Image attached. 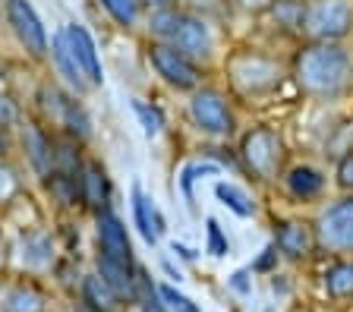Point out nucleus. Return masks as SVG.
<instances>
[{
	"mask_svg": "<svg viewBox=\"0 0 353 312\" xmlns=\"http://www.w3.org/2000/svg\"><path fill=\"white\" fill-rule=\"evenodd\" d=\"M158 297L168 303L170 312H202L190 297H186V293H180V290L170 287V284H158Z\"/></svg>",
	"mask_w": 353,
	"mask_h": 312,
	"instance_id": "obj_32",
	"label": "nucleus"
},
{
	"mask_svg": "<svg viewBox=\"0 0 353 312\" xmlns=\"http://www.w3.org/2000/svg\"><path fill=\"white\" fill-rule=\"evenodd\" d=\"M19 120H22L19 104L13 101V95H7V92H0V129L16 127Z\"/></svg>",
	"mask_w": 353,
	"mask_h": 312,
	"instance_id": "obj_35",
	"label": "nucleus"
},
{
	"mask_svg": "<svg viewBox=\"0 0 353 312\" xmlns=\"http://www.w3.org/2000/svg\"><path fill=\"white\" fill-rule=\"evenodd\" d=\"M148 67L154 70V76L174 92H196L199 85H205V67H199L192 57H186L183 51H176L168 41H154L148 38L145 45Z\"/></svg>",
	"mask_w": 353,
	"mask_h": 312,
	"instance_id": "obj_6",
	"label": "nucleus"
},
{
	"mask_svg": "<svg viewBox=\"0 0 353 312\" xmlns=\"http://www.w3.org/2000/svg\"><path fill=\"white\" fill-rule=\"evenodd\" d=\"M186 117H190L192 129L202 133L205 139L224 142L236 136V111L230 92L218 89V85H199L196 92H190L186 101Z\"/></svg>",
	"mask_w": 353,
	"mask_h": 312,
	"instance_id": "obj_5",
	"label": "nucleus"
},
{
	"mask_svg": "<svg viewBox=\"0 0 353 312\" xmlns=\"http://www.w3.org/2000/svg\"><path fill=\"white\" fill-rule=\"evenodd\" d=\"M205 253H212L214 259H224L230 253V240L221 231V224L214 218H205Z\"/></svg>",
	"mask_w": 353,
	"mask_h": 312,
	"instance_id": "obj_31",
	"label": "nucleus"
},
{
	"mask_svg": "<svg viewBox=\"0 0 353 312\" xmlns=\"http://www.w3.org/2000/svg\"><path fill=\"white\" fill-rule=\"evenodd\" d=\"M44 189L51 196L57 205L70 208L76 202H82V193H79V174H66V171H51L44 177Z\"/></svg>",
	"mask_w": 353,
	"mask_h": 312,
	"instance_id": "obj_25",
	"label": "nucleus"
},
{
	"mask_svg": "<svg viewBox=\"0 0 353 312\" xmlns=\"http://www.w3.org/2000/svg\"><path fill=\"white\" fill-rule=\"evenodd\" d=\"M274 249L278 256L290 262H303L319 249V237H316V224L303 221V218H287L274 227Z\"/></svg>",
	"mask_w": 353,
	"mask_h": 312,
	"instance_id": "obj_11",
	"label": "nucleus"
},
{
	"mask_svg": "<svg viewBox=\"0 0 353 312\" xmlns=\"http://www.w3.org/2000/svg\"><path fill=\"white\" fill-rule=\"evenodd\" d=\"M132 224L139 227L142 240L145 243H158V237L164 233V215L158 211V205H154V199L142 189V186H132Z\"/></svg>",
	"mask_w": 353,
	"mask_h": 312,
	"instance_id": "obj_18",
	"label": "nucleus"
},
{
	"mask_svg": "<svg viewBox=\"0 0 353 312\" xmlns=\"http://www.w3.org/2000/svg\"><path fill=\"white\" fill-rule=\"evenodd\" d=\"M101 10L114 19V25L120 29H136L139 23H145V7H142V0H98Z\"/></svg>",
	"mask_w": 353,
	"mask_h": 312,
	"instance_id": "obj_26",
	"label": "nucleus"
},
{
	"mask_svg": "<svg viewBox=\"0 0 353 312\" xmlns=\"http://www.w3.org/2000/svg\"><path fill=\"white\" fill-rule=\"evenodd\" d=\"M214 199L240 218L259 215V202L252 199V193L243 183H234V180H218V183H214Z\"/></svg>",
	"mask_w": 353,
	"mask_h": 312,
	"instance_id": "obj_20",
	"label": "nucleus"
},
{
	"mask_svg": "<svg viewBox=\"0 0 353 312\" xmlns=\"http://www.w3.org/2000/svg\"><path fill=\"white\" fill-rule=\"evenodd\" d=\"M265 312H274V309H265Z\"/></svg>",
	"mask_w": 353,
	"mask_h": 312,
	"instance_id": "obj_42",
	"label": "nucleus"
},
{
	"mask_svg": "<svg viewBox=\"0 0 353 312\" xmlns=\"http://www.w3.org/2000/svg\"><path fill=\"white\" fill-rule=\"evenodd\" d=\"M0 262H3V233H0Z\"/></svg>",
	"mask_w": 353,
	"mask_h": 312,
	"instance_id": "obj_41",
	"label": "nucleus"
},
{
	"mask_svg": "<svg viewBox=\"0 0 353 312\" xmlns=\"http://www.w3.org/2000/svg\"><path fill=\"white\" fill-rule=\"evenodd\" d=\"M221 174V164L218 161H190L180 171V189H183V199L190 202H196V193H192V186L199 183V180H205V177H218Z\"/></svg>",
	"mask_w": 353,
	"mask_h": 312,
	"instance_id": "obj_27",
	"label": "nucleus"
},
{
	"mask_svg": "<svg viewBox=\"0 0 353 312\" xmlns=\"http://www.w3.org/2000/svg\"><path fill=\"white\" fill-rule=\"evenodd\" d=\"M73 312H98V309H95V306H88V303H76Z\"/></svg>",
	"mask_w": 353,
	"mask_h": 312,
	"instance_id": "obj_40",
	"label": "nucleus"
},
{
	"mask_svg": "<svg viewBox=\"0 0 353 312\" xmlns=\"http://www.w3.org/2000/svg\"><path fill=\"white\" fill-rule=\"evenodd\" d=\"M22 152H26L29 167L41 180L51 171H57V139L48 129L38 127V123H32V120L22 123Z\"/></svg>",
	"mask_w": 353,
	"mask_h": 312,
	"instance_id": "obj_14",
	"label": "nucleus"
},
{
	"mask_svg": "<svg viewBox=\"0 0 353 312\" xmlns=\"http://www.w3.org/2000/svg\"><path fill=\"white\" fill-rule=\"evenodd\" d=\"M132 114L139 117V127H142V133H145L148 139H154V136L161 133L164 117H161V111H158V107H152V104L139 101V98H132Z\"/></svg>",
	"mask_w": 353,
	"mask_h": 312,
	"instance_id": "obj_29",
	"label": "nucleus"
},
{
	"mask_svg": "<svg viewBox=\"0 0 353 312\" xmlns=\"http://www.w3.org/2000/svg\"><path fill=\"white\" fill-rule=\"evenodd\" d=\"M170 249H174V253L180 256V259H186V262H192V259H196V253H192L190 246H183V243H170Z\"/></svg>",
	"mask_w": 353,
	"mask_h": 312,
	"instance_id": "obj_38",
	"label": "nucleus"
},
{
	"mask_svg": "<svg viewBox=\"0 0 353 312\" xmlns=\"http://www.w3.org/2000/svg\"><path fill=\"white\" fill-rule=\"evenodd\" d=\"M98 275L110 284V290L120 297V303H136V297H139L136 265H123V262H114V259L98 256Z\"/></svg>",
	"mask_w": 353,
	"mask_h": 312,
	"instance_id": "obj_19",
	"label": "nucleus"
},
{
	"mask_svg": "<svg viewBox=\"0 0 353 312\" xmlns=\"http://www.w3.org/2000/svg\"><path fill=\"white\" fill-rule=\"evenodd\" d=\"M353 35V0H306L300 41H347Z\"/></svg>",
	"mask_w": 353,
	"mask_h": 312,
	"instance_id": "obj_7",
	"label": "nucleus"
},
{
	"mask_svg": "<svg viewBox=\"0 0 353 312\" xmlns=\"http://www.w3.org/2000/svg\"><path fill=\"white\" fill-rule=\"evenodd\" d=\"M290 82L319 104L353 95V48L347 41H300L290 57Z\"/></svg>",
	"mask_w": 353,
	"mask_h": 312,
	"instance_id": "obj_1",
	"label": "nucleus"
},
{
	"mask_svg": "<svg viewBox=\"0 0 353 312\" xmlns=\"http://www.w3.org/2000/svg\"><path fill=\"white\" fill-rule=\"evenodd\" d=\"M322 287L331 300H353V256L341 259L322 275Z\"/></svg>",
	"mask_w": 353,
	"mask_h": 312,
	"instance_id": "obj_24",
	"label": "nucleus"
},
{
	"mask_svg": "<svg viewBox=\"0 0 353 312\" xmlns=\"http://www.w3.org/2000/svg\"><path fill=\"white\" fill-rule=\"evenodd\" d=\"M214 19L202 13H192L183 7H168V10H154L145 13V29L148 38L154 41H168L176 51H183L186 57H192L199 67H214L221 63L224 51H221V35Z\"/></svg>",
	"mask_w": 353,
	"mask_h": 312,
	"instance_id": "obj_3",
	"label": "nucleus"
},
{
	"mask_svg": "<svg viewBox=\"0 0 353 312\" xmlns=\"http://www.w3.org/2000/svg\"><path fill=\"white\" fill-rule=\"evenodd\" d=\"M10 152H13V139H10L7 129H0V161H7Z\"/></svg>",
	"mask_w": 353,
	"mask_h": 312,
	"instance_id": "obj_37",
	"label": "nucleus"
},
{
	"mask_svg": "<svg viewBox=\"0 0 353 312\" xmlns=\"http://www.w3.org/2000/svg\"><path fill=\"white\" fill-rule=\"evenodd\" d=\"M312 224H316L319 249L331 256H353V193L328 202Z\"/></svg>",
	"mask_w": 353,
	"mask_h": 312,
	"instance_id": "obj_8",
	"label": "nucleus"
},
{
	"mask_svg": "<svg viewBox=\"0 0 353 312\" xmlns=\"http://www.w3.org/2000/svg\"><path fill=\"white\" fill-rule=\"evenodd\" d=\"M180 7L208 16V19H214V23H228L230 19V3L228 0H180Z\"/></svg>",
	"mask_w": 353,
	"mask_h": 312,
	"instance_id": "obj_30",
	"label": "nucleus"
},
{
	"mask_svg": "<svg viewBox=\"0 0 353 312\" xmlns=\"http://www.w3.org/2000/svg\"><path fill=\"white\" fill-rule=\"evenodd\" d=\"M228 3L230 16H250V19H262L274 7V0H228Z\"/></svg>",
	"mask_w": 353,
	"mask_h": 312,
	"instance_id": "obj_33",
	"label": "nucleus"
},
{
	"mask_svg": "<svg viewBox=\"0 0 353 312\" xmlns=\"http://www.w3.org/2000/svg\"><path fill=\"white\" fill-rule=\"evenodd\" d=\"M3 312H48V297L32 281L13 284L3 297Z\"/></svg>",
	"mask_w": 353,
	"mask_h": 312,
	"instance_id": "obj_22",
	"label": "nucleus"
},
{
	"mask_svg": "<svg viewBox=\"0 0 353 312\" xmlns=\"http://www.w3.org/2000/svg\"><path fill=\"white\" fill-rule=\"evenodd\" d=\"M79 193H82V205L92 208L95 215L110 208V177H108V167L98 158H85V164H82Z\"/></svg>",
	"mask_w": 353,
	"mask_h": 312,
	"instance_id": "obj_16",
	"label": "nucleus"
},
{
	"mask_svg": "<svg viewBox=\"0 0 353 312\" xmlns=\"http://www.w3.org/2000/svg\"><path fill=\"white\" fill-rule=\"evenodd\" d=\"M236 161L256 183H281V174L287 167V142L281 129L268 127V123L250 127L240 136Z\"/></svg>",
	"mask_w": 353,
	"mask_h": 312,
	"instance_id": "obj_4",
	"label": "nucleus"
},
{
	"mask_svg": "<svg viewBox=\"0 0 353 312\" xmlns=\"http://www.w3.org/2000/svg\"><path fill=\"white\" fill-rule=\"evenodd\" d=\"M3 16H7L16 41L32 60L51 57V38H48V29H44L38 10L32 7V0H3Z\"/></svg>",
	"mask_w": 353,
	"mask_h": 312,
	"instance_id": "obj_9",
	"label": "nucleus"
},
{
	"mask_svg": "<svg viewBox=\"0 0 353 312\" xmlns=\"http://www.w3.org/2000/svg\"><path fill=\"white\" fill-rule=\"evenodd\" d=\"M51 92V120L57 123L60 129H63L70 139L76 142H88L92 139V117L85 114V107H82V101H76L79 95H73V92H60V89H48Z\"/></svg>",
	"mask_w": 353,
	"mask_h": 312,
	"instance_id": "obj_12",
	"label": "nucleus"
},
{
	"mask_svg": "<svg viewBox=\"0 0 353 312\" xmlns=\"http://www.w3.org/2000/svg\"><path fill=\"white\" fill-rule=\"evenodd\" d=\"M221 70H224V79H228L230 98H240V101L250 104L272 101L290 82V60L252 45L224 51Z\"/></svg>",
	"mask_w": 353,
	"mask_h": 312,
	"instance_id": "obj_2",
	"label": "nucleus"
},
{
	"mask_svg": "<svg viewBox=\"0 0 353 312\" xmlns=\"http://www.w3.org/2000/svg\"><path fill=\"white\" fill-rule=\"evenodd\" d=\"M63 38H66V45H70V51H73L76 63H79L82 73H85V79L92 82V89L104 85V63H101V54H98V45H95V38H92V32L82 23H66Z\"/></svg>",
	"mask_w": 353,
	"mask_h": 312,
	"instance_id": "obj_13",
	"label": "nucleus"
},
{
	"mask_svg": "<svg viewBox=\"0 0 353 312\" xmlns=\"http://www.w3.org/2000/svg\"><path fill=\"white\" fill-rule=\"evenodd\" d=\"M19 262L26 268H48L54 262V243L48 233L41 231H29L19 237Z\"/></svg>",
	"mask_w": 353,
	"mask_h": 312,
	"instance_id": "obj_21",
	"label": "nucleus"
},
{
	"mask_svg": "<svg viewBox=\"0 0 353 312\" xmlns=\"http://www.w3.org/2000/svg\"><path fill=\"white\" fill-rule=\"evenodd\" d=\"M82 303L95 306L98 312H114L120 306V297L110 290V284L98 271H92V275L82 278Z\"/></svg>",
	"mask_w": 353,
	"mask_h": 312,
	"instance_id": "obj_23",
	"label": "nucleus"
},
{
	"mask_svg": "<svg viewBox=\"0 0 353 312\" xmlns=\"http://www.w3.org/2000/svg\"><path fill=\"white\" fill-rule=\"evenodd\" d=\"M331 180H334V186H338L341 196L353 193V145L338 155L334 167H331Z\"/></svg>",
	"mask_w": 353,
	"mask_h": 312,
	"instance_id": "obj_28",
	"label": "nucleus"
},
{
	"mask_svg": "<svg viewBox=\"0 0 353 312\" xmlns=\"http://www.w3.org/2000/svg\"><path fill=\"white\" fill-rule=\"evenodd\" d=\"M19 189H22V183H19V177H16V171L7 161H0V202H10Z\"/></svg>",
	"mask_w": 353,
	"mask_h": 312,
	"instance_id": "obj_34",
	"label": "nucleus"
},
{
	"mask_svg": "<svg viewBox=\"0 0 353 312\" xmlns=\"http://www.w3.org/2000/svg\"><path fill=\"white\" fill-rule=\"evenodd\" d=\"M51 60H54V67H57V73L63 76V82L70 85V92H73V95L82 98L88 89H92V82L85 79L82 67L76 63L73 51H70V45H66L63 29H57V32H54V38H51Z\"/></svg>",
	"mask_w": 353,
	"mask_h": 312,
	"instance_id": "obj_17",
	"label": "nucleus"
},
{
	"mask_svg": "<svg viewBox=\"0 0 353 312\" xmlns=\"http://www.w3.org/2000/svg\"><path fill=\"white\" fill-rule=\"evenodd\" d=\"M98 256L132 265V243H130V233H126V224L110 208L98 211Z\"/></svg>",
	"mask_w": 353,
	"mask_h": 312,
	"instance_id": "obj_15",
	"label": "nucleus"
},
{
	"mask_svg": "<svg viewBox=\"0 0 353 312\" xmlns=\"http://www.w3.org/2000/svg\"><path fill=\"white\" fill-rule=\"evenodd\" d=\"M145 13H154V10H168V7H180V0H142Z\"/></svg>",
	"mask_w": 353,
	"mask_h": 312,
	"instance_id": "obj_36",
	"label": "nucleus"
},
{
	"mask_svg": "<svg viewBox=\"0 0 353 312\" xmlns=\"http://www.w3.org/2000/svg\"><path fill=\"white\" fill-rule=\"evenodd\" d=\"M230 284H234V287L240 290V293H246V290H250V281H246V271H236V275L230 278Z\"/></svg>",
	"mask_w": 353,
	"mask_h": 312,
	"instance_id": "obj_39",
	"label": "nucleus"
},
{
	"mask_svg": "<svg viewBox=\"0 0 353 312\" xmlns=\"http://www.w3.org/2000/svg\"><path fill=\"white\" fill-rule=\"evenodd\" d=\"M328 177L331 174L325 171L322 164L294 161V164H287L284 174H281V186H284V193L294 202L309 205V202L325 199V193H328Z\"/></svg>",
	"mask_w": 353,
	"mask_h": 312,
	"instance_id": "obj_10",
	"label": "nucleus"
}]
</instances>
